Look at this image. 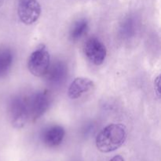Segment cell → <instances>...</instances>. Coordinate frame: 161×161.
I'll use <instances>...</instances> for the list:
<instances>
[{
	"mask_svg": "<svg viewBox=\"0 0 161 161\" xmlns=\"http://www.w3.org/2000/svg\"><path fill=\"white\" fill-rule=\"evenodd\" d=\"M83 51L87 59L95 65H100L106 58V47L96 37L89 38L83 45Z\"/></svg>",
	"mask_w": 161,
	"mask_h": 161,
	"instance_id": "5",
	"label": "cell"
},
{
	"mask_svg": "<svg viewBox=\"0 0 161 161\" xmlns=\"http://www.w3.org/2000/svg\"><path fill=\"white\" fill-rule=\"evenodd\" d=\"M9 118L15 128H21L29 120L27 97L17 96L10 101L9 105Z\"/></svg>",
	"mask_w": 161,
	"mask_h": 161,
	"instance_id": "3",
	"label": "cell"
},
{
	"mask_svg": "<svg viewBox=\"0 0 161 161\" xmlns=\"http://www.w3.org/2000/svg\"><path fill=\"white\" fill-rule=\"evenodd\" d=\"M50 65V56L44 46L36 49L28 60V69L33 75L45 76Z\"/></svg>",
	"mask_w": 161,
	"mask_h": 161,
	"instance_id": "2",
	"label": "cell"
},
{
	"mask_svg": "<svg viewBox=\"0 0 161 161\" xmlns=\"http://www.w3.org/2000/svg\"><path fill=\"white\" fill-rule=\"evenodd\" d=\"M14 61V55L9 49L0 50V77L9 72Z\"/></svg>",
	"mask_w": 161,
	"mask_h": 161,
	"instance_id": "10",
	"label": "cell"
},
{
	"mask_svg": "<svg viewBox=\"0 0 161 161\" xmlns=\"http://www.w3.org/2000/svg\"><path fill=\"white\" fill-rule=\"evenodd\" d=\"M64 135L65 130L61 126H50L42 132V140L49 147H56L62 142Z\"/></svg>",
	"mask_w": 161,
	"mask_h": 161,
	"instance_id": "9",
	"label": "cell"
},
{
	"mask_svg": "<svg viewBox=\"0 0 161 161\" xmlns=\"http://www.w3.org/2000/svg\"><path fill=\"white\" fill-rule=\"evenodd\" d=\"M127 136V128L124 124H109L97 135L96 146L102 153L113 152L124 145Z\"/></svg>",
	"mask_w": 161,
	"mask_h": 161,
	"instance_id": "1",
	"label": "cell"
},
{
	"mask_svg": "<svg viewBox=\"0 0 161 161\" xmlns=\"http://www.w3.org/2000/svg\"><path fill=\"white\" fill-rule=\"evenodd\" d=\"M2 4H3V0H0V7H1Z\"/></svg>",
	"mask_w": 161,
	"mask_h": 161,
	"instance_id": "15",
	"label": "cell"
},
{
	"mask_svg": "<svg viewBox=\"0 0 161 161\" xmlns=\"http://www.w3.org/2000/svg\"><path fill=\"white\" fill-rule=\"evenodd\" d=\"M68 75V69L66 64L61 61H57L49 67L45 75L47 81L52 86L62 84Z\"/></svg>",
	"mask_w": 161,
	"mask_h": 161,
	"instance_id": "7",
	"label": "cell"
},
{
	"mask_svg": "<svg viewBox=\"0 0 161 161\" xmlns=\"http://www.w3.org/2000/svg\"><path fill=\"white\" fill-rule=\"evenodd\" d=\"M138 28L136 20L133 17H129L121 24L120 34L124 39H129L135 35Z\"/></svg>",
	"mask_w": 161,
	"mask_h": 161,
	"instance_id": "11",
	"label": "cell"
},
{
	"mask_svg": "<svg viewBox=\"0 0 161 161\" xmlns=\"http://www.w3.org/2000/svg\"><path fill=\"white\" fill-rule=\"evenodd\" d=\"M109 161H125V160H124V157H121V156L116 155L115 156V157H113Z\"/></svg>",
	"mask_w": 161,
	"mask_h": 161,
	"instance_id": "14",
	"label": "cell"
},
{
	"mask_svg": "<svg viewBox=\"0 0 161 161\" xmlns=\"http://www.w3.org/2000/svg\"><path fill=\"white\" fill-rule=\"evenodd\" d=\"M27 104L29 119L35 121L47 111L50 106V99L47 93L39 91L27 97Z\"/></svg>",
	"mask_w": 161,
	"mask_h": 161,
	"instance_id": "4",
	"label": "cell"
},
{
	"mask_svg": "<svg viewBox=\"0 0 161 161\" xmlns=\"http://www.w3.org/2000/svg\"><path fill=\"white\" fill-rule=\"evenodd\" d=\"M17 14L20 21L25 25H32L39 19L41 6L38 0H20Z\"/></svg>",
	"mask_w": 161,
	"mask_h": 161,
	"instance_id": "6",
	"label": "cell"
},
{
	"mask_svg": "<svg viewBox=\"0 0 161 161\" xmlns=\"http://www.w3.org/2000/svg\"><path fill=\"white\" fill-rule=\"evenodd\" d=\"M154 86H155V91L157 95L158 96V97H160V76L157 77L155 80V83H154Z\"/></svg>",
	"mask_w": 161,
	"mask_h": 161,
	"instance_id": "13",
	"label": "cell"
},
{
	"mask_svg": "<svg viewBox=\"0 0 161 161\" xmlns=\"http://www.w3.org/2000/svg\"><path fill=\"white\" fill-rule=\"evenodd\" d=\"M94 86V83L91 79L86 77H77L69 86L68 95L71 99H77L83 94L89 92Z\"/></svg>",
	"mask_w": 161,
	"mask_h": 161,
	"instance_id": "8",
	"label": "cell"
},
{
	"mask_svg": "<svg viewBox=\"0 0 161 161\" xmlns=\"http://www.w3.org/2000/svg\"><path fill=\"white\" fill-rule=\"evenodd\" d=\"M88 30V22L85 19L77 20L71 28L70 38L72 40L77 41L81 39Z\"/></svg>",
	"mask_w": 161,
	"mask_h": 161,
	"instance_id": "12",
	"label": "cell"
}]
</instances>
